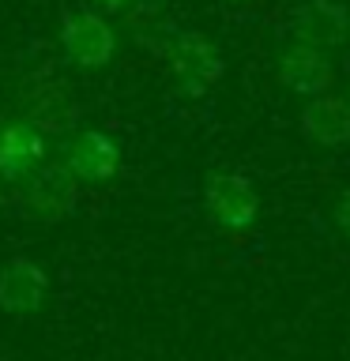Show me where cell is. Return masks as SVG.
Wrapping results in <instances>:
<instances>
[{
	"instance_id": "obj_1",
	"label": "cell",
	"mask_w": 350,
	"mask_h": 361,
	"mask_svg": "<svg viewBox=\"0 0 350 361\" xmlns=\"http://www.w3.org/2000/svg\"><path fill=\"white\" fill-rule=\"evenodd\" d=\"M61 49L76 68H106L117 53V34L109 27V16L95 4L68 8L61 16Z\"/></svg>"
},
{
	"instance_id": "obj_8",
	"label": "cell",
	"mask_w": 350,
	"mask_h": 361,
	"mask_svg": "<svg viewBox=\"0 0 350 361\" xmlns=\"http://www.w3.org/2000/svg\"><path fill=\"white\" fill-rule=\"evenodd\" d=\"M49 275L38 259L11 256L0 264V312L8 316H34L45 305Z\"/></svg>"
},
{
	"instance_id": "obj_13",
	"label": "cell",
	"mask_w": 350,
	"mask_h": 361,
	"mask_svg": "<svg viewBox=\"0 0 350 361\" xmlns=\"http://www.w3.org/2000/svg\"><path fill=\"white\" fill-rule=\"evenodd\" d=\"M87 4H95L98 11H106V16H121V11H128L135 0H87Z\"/></svg>"
},
{
	"instance_id": "obj_11",
	"label": "cell",
	"mask_w": 350,
	"mask_h": 361,
	"mask_svg": "<svg viewBox=\"0 0 350 361\" xmlns=\"http://www.w3.org/2000/svg\"><path fill=\"white\" fill-rule=\"evenodd\" d=\"M301 135L324 151L350 143V98H335V94H316L305 98L301 109Z\"/></svg>"
},
{
	"instance_id": "obj_6",
	"label": "cell",
	"mask_w": 350,
	"mask_h": 361,
	"mask_svg": "<svg viewBox=\"0 0 350 361\" xmlns=\"http://www.w3.org/2000/svg\"><path fill=\"white\" fill-rule=\"evenodd\" d=\"M19 102H23V117H30L42 132L61 135V132H72L79 121V106L68 83H61V79H49V75L30 79L19 90Z\"/></svg>"
},
{
	"instance_id": "obj_9",
	"label": "cell",
	"mask_w": 350,
	"mask_h": 361,
	"mask_svg": "<svg viewBox=\"0 0 350 361\" xmlns=\"http://www.w3.org/2000/svg\"><path fill=\"white\" fill-rule=\"evenodd\" d=\"M279 83L298 98H316L332 87V61L320 45L298 38L279 53Z\"/></svg>"
},
{
	"instance_id": "obj_14",
	"label": "cell",
	"mask_w": 350,
	"mask_h": 361,
	"mask_svg": "<svg viewBox=\"0 0 350 361\" xmlns=\"http://www.w3.org/2000/svg\"><path fill=\"white\" fill-rule=\"evenodd\" d=\"M4 185V180H0ZM4 207H8V196H4V188H0V214H4Z\"/></svg>"
},
{
	"instance_id": "obj_3",
	"label": "cell",
	"mask_w": 350,
	"mask_h": 361,
	"mask_svg": "<svg viewBox=\"0 0 350 361\" xmlns=\"http://www.w3.org/2000/svg\"><path fill=\"white\" fill-rule=\"evenodd\" d=\"M79 203V177L64 162H42L23 180V207L38 222H64Z\"/></svg>"
},
{
	"instance_id": "obj_4",
	"label": "cell",
	"mask_w": 350,
	"mask_h": 361,
	"mask_svg": "<svg viewBox=\"0 0 350 361\" xmlns=\"http://www.w3.org/2000/svg\"><path fill=\"white\" fill-rule=\"evenodd\" d=\"M203 207L215 226L241 233L260 219V192L245 173H211L203 185Z\"/></svg>"
},
{
	"instance_id": "obj_5",
	"label": "cell",
	"mask_w": 350,
	"mask_h": 361,
	"mask_svg": "<svg viewBox=\"0 0 350 361\" xmlns=\"http://www.w3.org/2000/svg\"><path fill=\"white\" fill-rule=\"evenodd\" d=\"M45 135L49 132H42L30 117L0 124V180L4 185H23L45 162V151H49Z\"/></svg>"
},
{
	"instance_id": "obj_2",
	"label": "cell",
	"mask_w": 350,
	"mask_h": 361,
	"mask_svg": "<svg viewBox=\"0 0 350 361\" xmlns=\"http://www.w3.org/2000/svg\"><path fill=\"white\" fill-rule=\"evenodd\" d=\"M166 61H169V72H174L177 90L188 94V98H203L226 72L219 45L200 30H181L177 38L169 42Z\"/></svg>"
},
{
	"instance_id": "obj_10",
	"label": "cell",
	"mask_w": 350,
	"mask_h": 361,
	"mask_svg": "<svg viewBox=\"0 0 350 361\" xmlns=\"http://www.w3.org/2000/svg\"><path fill=\"white\" fill-rule=\"evenodd\" d=\"M290 30L294 38L332 49V45H343L350 38V11L339 0H305V4L294 8Z\"/></svg>"
},
{
	"instance_id": "obj_7",
	"label": "cell",
	"mask_w": 350,
	"mask_h": 361,
	"mask_svg": "<svg viewBox=\"0 0 350 361\" xmlns=\"http://www.w3.org/2000/svg\"><path fill=\"white\" fill-rule=\"evenodd\" d=\"M61 162L72 169L83 185H106V180H113L121 169V143L113 140L109 132H98V128L76 132L72 140L64 143Z\"/></svg>"
},
{
	"instance_id": "obj_12",
	"label": "cell",
	"mask_w": 350,
	"mask_h": 361,
	"mask_svg": "<svg viewBox=\"0 0 350 361\" xmlns=\"http://www.w3.org/2000/svg\"><path fill=\"white\" fill-rule=\"evenodd\" d=\"M332 219H335V230L350 241V192H343L335 203V211H332Z\"/></svg>"
}]
</instances>
